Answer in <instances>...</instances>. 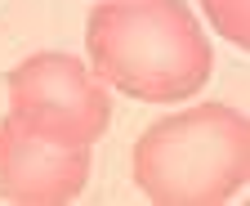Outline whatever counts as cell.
<instances>
[{
	"mask_svg": "<svg viewBox=\"0 0 250 206\" xmlns=\"http://www.w3.org/2000/svg\"><path fill=\"white\" fill-rule=\"evenodd\" d=\"M89 58L99 76L143 103H174L210 76L201 23L179 0H116L89 18Z\"/></svg>",
	"mask_w": 250,
	"mask_h": 206,
	"instance_id": "6da1fadb",
	"label": "cell"
},
{
	"mask_svg": "<svg viewBox=\"0 0 250 206\" xmlns=\"http://www.w3.org/2000/svg\"><path fill=\"white\" fill-rule=\"evenodd\" d=\"M246 116L206 103L156 121L134 148V184L161 206L228 202L246 184Z\"/></svg>",
	"mask_w": 250,
	"mask_h": 206,
	"instance_id": "7a4b0ae2",
	"label": "cell"
},
{
	"mask_svg": "<svg viewBox=\"0 0 250 206\" xmlns=\"http://www.w3.org/2000/svg\"><path fill=\"white\" fill-rule=\"evenodd\" d=\"M14 116L62 143L89 148L112 121V99L99 81L67 54H41L9 76Z\"/></svg>",
	"mask_w": 250,
	"mask_h": 206,
	"instance_id": "3957f363",
	"label": "cell"
},
{
	"mask_svg": "<svg viewBox=\"0 0 250 206\" xmlns=\"http://www.w3.org/2000/svg\"><path fill=\"white\" fill-rule=\"evenodd\" d=\"M89 157L81 143H62L22 116L0 126V188L9 202H72L85 184Z\"/></svg>",
	"mask_w": 250,
	"mask_h": 206,
	"instance_id": "277c9868",
	"label": "cell"
},
{
	"mask_svg": "<svg viewBox=\"0 0 250 206\" xmlns=\"http://www.w3.org/2000/svg\"><path fill=\"white\" fill-rule=\"evenodd\" d=\"M219 32L237 45H246V0H224V27Z\"/></svg>",
	"mask_w": 250,
	"mask_h": 206,
	"instance_id": "5b68a950",
	"label": "cell"
}]
</instances>
